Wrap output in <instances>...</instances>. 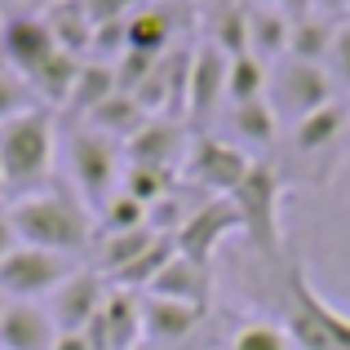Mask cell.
Listing matches in <instances>:
<instances>
[{
    "label": "cell",
    "instance_id": "20",
    "mask_svg": "<svg viewBox=\"0 0 350 350\" xmlns=\"http://www.w3.org/2000/svg\"><path fill=\"white\" fill-rule=\"evenodd\" d=\"M146 120H151V116H146V107L137 103L133 94H120V89H116V94L107 98L103 107H94V111L85 116V124L98 129V133H107V137H116V142L124 146L129 137H133L137 129L146 124Z\"/></svg>",
    "mask_w": 350,
    "mask_h": 350
},
{
    "label": "cell",
    "instance_id": "21",
    "mask_svg": "<svg viewBox=\"0 0 350 350\" xmlns=\"http://www.w3.org/2000/svg\"><path fill=\"white\" fill-rule=\"evenodd\" d=\"M155 239H160L155 226H137V231H120V235H98V266H94V271L116 280V275L129 271V266H133Z\"/></svg>",
    "mask_w": 350,
    "mask_h": 350
},
{
    "label": "cell",
    "instance_id": "6",
    "mask_svg": "<svg viewBox=\"0 0 350 350\" xmlns=\"http://www.w3.org/2000/svg\"><path fill=\"white\" fill-rule=\"evenodd\" d=\"M235 231H244V217H239L235 200L231 196H213V200H204L200 208L187 213V222L178 226L173 244H178V253H187V257H196V262L208 266L213 253H217V244L231 239Z\"/></svg>",
    "mask_w": 350,
    "mask_h": 350
},
{
    "label": "cell",
    "instance_id": "28",
    "mask_svg": "<svg viewBox=\"0 0 350 350\" xmlns=\"http://www.w3.org/2000/svg\"><path fill=\"white\" fill-rule=\"evenodd\" d=\"M120 182H124L120 191H129L137 204L155 208V204H160V200L173 191V169H155V164H129Z\"/></svg>",
    "mask_w": 350,
    "mask_h": 350
},
{
    "label": "cell",
    "instance_id": "27",
    "mask_svg": "<svg viewBox=\"0 0 350 350\" xmlns=\"http://www.w3.org/2000/svg\"><path fill=\"white\" fill-rule=\"evenodd\" d=\"M271 76H266V62L244 53V58H231V71H226V98L239 107V103H257L266 94Z\"/></svg>",
    "mask_w": 350,
    "mask_h": 350
},
{
    "label": "cell",
    "instance_id": "16",
    "mask_svg": "<svg viewBox=\"0 0 350 350\" xmlns=\"http://www.w3.org/2000/svg\"><path fill=\"white\" fill-rule=\"evenodd\" d=\"M103 328H107V350L142 346V297L133 288H111L103 301Z\"/></svg>",
    "mask_w": 350,
    "mask_h": 350
},
{
    "label": "cell",
    "instance_id": "30",
    "mask_svg": "<svg viewBox=\"0 0 350 350\" xmlns=\"http://www.w3.org/2000/svg\"><path fill=\"white\" fill-rule=\"evenodd\" d=\"M173 253H178L173 235H160V239H155V244L146 248L142 257H137L133 266H129V271H120V275H116V284H120V288H146V284H151L155 275L164 271V262H169Z\"/></svg>",
    "mask_w": 350,
    "mask_h": 350
},
{
    "label": "cell",
    "instance_id": "22",
    "mask_svg": "<svg viewBox=\"0 0 350 350\" xmlns=\"http://www.w3.org/2000/svg\"><path fill=\"white\" fill-rule=\"evenodd\" d=\"M80 62H85V58L58 49L40 71H31V76H27V85L36 89V98H40L44 107H53V111H58V107H67V98H71V85H76V76H80Z\"/></svg>",
    "mask_w": 350,
    "mask_h": 350
},
{
    "label": "cell",
    "instance_id": "24",
    "mask_svg": "<svg viewBox=\"0 0 350 350\" xmlns=\"http://www.w3.org/2000/svg\"><path fill=\"white\" fill-rule=\"evenodd\" d=\"M346 124H350V103H324L319 111H310V116H301L297 120V146L301 151H319V146H328V142H337V137L346 133Z\"/></svg>",
    "mask_w": 350,
    "mask_h": 350
},
{
    "label": "cell",
    "instance_id": "10",
    "mask_svg": "<svg viewBox=\"0 0 350 350\" xmlns=\"http://www.w3.org/2000/svg\"><path fill=\"white\" fill-rule=\"evenodd\" d=\"M107 293H111V288L103 284L98 271H76L58 293H53V306H49L58 333H85V324L103 310Z\"/></svg>",
    "mask_w": 350,
    "mask_h": 350
},
{
    "label": "cell",
    "instance_id": "35",
    "mask_svg": "<svg viewBox=\"0 0 350 350\" xmlns=\"http://www.w3.org/2000/svg\"><path fill=\"white\" fill-rule=\"evenodd\" d=\"M328 76H333V85H342L350 89V23L346 27H337V36H333V49H328Z\"/></svg>",
    "mask_w": 350,
    "mask_h": 350
},
{
    "label": "cell",
    "instance_id": "31",
    "mask_svg": "<svg viewBox=\"0 0 350 350\" xmlns=\"http://www.w3.org/2000/svg\"><path fill=\"white\" fill-rule=\"evenodd\" d=\"M213 44L226 53V58H244V53H248V5H231V9L217 14Z\"/></svg>",
    "mask_w": 350,
    "mask_h": 350
},
{
    "label": "cell",
    "instance_id": "18",
    "mask_svg": "<svg viewBox=\"0 0 350 350\" xmlns=\"http://www.w3.org/2000/svg\"><path fill=\"white\" fill-rule=\"evenodd\" d=\"M40 18L49 23L62 53H76V58L89 53V44H94V18H89V9L80 0H49Z\"/></svg>",
    "mask_w": 350,
    "mask_h": 350
},
{
    "label": "cell",
    "instance_id": "29",
    "mask_svg": "<svg viewBox=\"0 0 350 350\" xmlns=\"http://www.w3.org/2000/svg\"><path fill=\"white\" fill-rule=\"evenodd\" d=\"M231 124H235V133L244 137V142L271 146L280 120H275V107H266V98H257V103H239L235 107V111H231Z\"/></svg>",
    "mask_w": 350,
    "mask_h": 350
},
{
    "label": "cell",
    "instance_id": "5",
    "mask_svg": "<svg viewBox=\"0 0 350 350\" xmlns=\"http://www.w3.org/2000/svg\"><path fill=\"white\" fill-rule=\"evenodd\" d=\"M239 217H244V235L253 239L262 253H280V204H284V173L271 164H253L248 178L231 191Z\"/></svg>",
    "mask_w": 350,
    "mask_h": 350
},
{
    "label": "cell",
    "instance_id": "25",
    "mask_svg": "<svg viewBox=\"0 0 350 350\" xmlns=\"http://www.w3.org/2000/svg\"><path fill=\"white\" fill-rule=\"evenodd\" d=\"M333 36H337V27L328 23L324 14L297 18V23H293V40H288V53H293L297 62H319V67H324L328 49H333Z\"/></svg>",
    "mask_w": 350,
    "mask_h": 350
},
{
    "label": "cell",
    "instance_id": "17",
    "mask_svg": "<svg viewBox=\"0 0 350 350\" xmlns=\"http://www.w3.org/2000/svg\"><path fill=\"white\" fill-rule=\"evenodd\" d=\"M288 40H293V18L284 14L280 5H248V53L253 58H280L288 53Z\"/></svg>",
    "mask_w": 350,
    "mask_h": 350
},
{
    "label": "cell",
    "instance_id": "7",
    "mask_svg": "<svg viewBox=\"0 0 350 350\" xmlns=\"http://www.w3.org/2000/svg\"><path fill=\"white\" fill-rule=\"evenodd\" d=\"M187 178L196 182V187L213 191V196H231L239 182L248 178V169H253V160H248L239 146L222 142V137H200V142L187 146Z\"/></svg>",
    "mask_w": 350,
    "mask_h": 350
},
{
    "label": "cell",
    "instance_id": "1",
    "mask_svg": "<svg viewBox=\"0 0 350 350\" xmlns=\"http://www.w3.org/2000/svg\"><path fill=\"white\" fill-rule=\"evenodd\" d=\"M9 217H14L18 239L31 244V248L80 257L94 244L89 208L80 204V196H71V191H62V187H44V191H31V196L14 200V204H9Z\"/></svg>",
    "mask_w": 350,
    "mask_h": 350
},
{
    "label": "cell",
    "instance_id": "23",
    "mask_svg": "<svg viewBox=\"0 0 350 350\" xmlns=\"http://www.w3.org/2000/svg\"><path fill=\"white\" fill-rule=\"evenodd\" d=\"M111 94H116V67H111V62H98V58L80 62V76H76V85H71V98H67V116L85 120L94 107H103Z\"/></svg>",
    "mask_w": 350,
    "mask_h": 350
},
{
    "label": "cell",
    "instance_id": "8",
    "mask_svg": "<svg viewBox=\"0 0 350 350\" xmlns=\"http://www.w3.org/2000/svg\"><path fill=\"white\" fill-rule=\"evenodd\" d=\"M58 53V40H53L49 23L40 14H14L0 23V58L5 67H14L18 76H31L44 62Z\"/></svg>",
    "mask_w": 350,
    "mask_h": 350
},
{
    "label": "cell",
    "instance_id": "38",
    "mask_svg": "<svg viewBox=\"0 0 350 350\" xmlns=\"http://www.w3.org/2000/svg\"><path fill=\"white\" fill-rule=\"evenodd\" d=\"M310 5H315V9H319V14H324V18H328V14H337V9H346V5H350V0H310Z\"/></svg>",
    "mask_w": 350,
    "mask_h": 350
},
{
    "label": "cell",
    "instance_id": "19",
    "mask_svg": "<svg viewBox=\"0 0 350 350\" xmlns=\"http://www.w3.org/2000/svg\"><path fill=\"white\" fill-rule=\"evenodd\" d=\"M173 31H178V23H173V9H164V5H146L129 14V49H137V53L164 58L173 49Z\"/></svg>",
    "mask_w": 350,
    "mask_h": 350
},
{
    "label": "cell",
    "instance_id": "2",
    "mask_svg": "<svg viewBox=\"0 0 350 350\" xmlns=\"http://www.w3.org/2000/svg\"><path fill=\"white\" fill-rule=\"evenodd\" d=\"M58 151V111L31 107L0 124V173H5V196L23 200L31 191H44Z\"/></svg>",
    "mask_w": 350,
    "mask_h": 350
},
{
    "label": "cell",
    "instance_id": "32",
    "mask_svg": "<svg viewBox=\"0 0 350 350\" xmlns=\"http://www.w3.org/2000/svg\"><path fill=\"white\" fill-rule=\"evenodd\" d=\"M31 107H44L40 98H36V89L27 85V76H18V71L0 67V124L23 111H31Z\"/></svg>",
    "mask_w": 350,
    "mask_h": 350
},
{
    "label": "cell",
    "instance_id": "41",
    "mask_svg": "<svg viewBox=\"0 0 350 350\" xmlns=\"http://www.w3.org/2000/svg\"><path fill=\"white\" fill-rule=\"evenodd\" d=\"M0 200H5V173H0Z\"/></svg>",
    "mask_w": 350,
    "mask_h": 350
},
{
    "label": "cell",
    "instance_id": "12",
    "mask_svg": "<svg viewBox=\"0 0 350 350\" xmlns=\"http://www.w3.org/2000/svg\"><path fill=\"white\" fill-rule=\"evenodd\" d=\"M146 293H151V297H169V301H187V306L208 310L213 275H208L204 262H196V257H187V253H173L169 262H164V271L146 284Z\"/></svg>",
    "mask_w": 350,
    "mask_h": 350
},
{
    "label": "cell",
    "instance_id": "26",
    "mask_svg": "<svg viewBox=\"0 0 350 350\" xmlns=\"http://www.w3.org/2000/svg\"><path fill=\"white\" fill-rule=\"evenodd\" d=\"M137 226H151V208L137 204L129 191H116L98 208V235H120V231H137Z\"/></svg>",
    "mask_w": 350,
    "mask_h": 350
},
{
    "label": "cell",
    "instance_id": "33",
    "mask_svg": "<svg viewBox=\"0 0 350 350\" xmlns=\"http://www.w3.org/2000/svg\"><path fill=\"white\" fill-rule=\"evenodd\" d=\"M231 350H297V346H293L288 328H280V324H248L235 333Z\"/></svg>",
    "mask_w": 350,
    "mask_h": 350
},
{
    "label": "cell",
    "instance_id": "3",
    "mask_svg": "<svg viewBox=\"0 0 350 350\" xmlns=\"http://www.w3.org/2000/svg\"><path fill=\"white\" fill-rule=\"evenodd\" d=\"M67 160H71V182H76L80 204L89 213H98L116 196V182L124 178L120 173V142L98 133V129H89V124H80L67 137Z\"/></svg>",
    "mask_w": 350,
    "mask_h": 350
},
{
    "label": "cell",
    "instance_id": "40",
    "mask_svg": "<svg viewBox=\"0 0 350 350\" xmlns=\"http://www.w3.org/2000/svg\"><path fill=\"white\" fill-rule=\"evenodd\" d=\"M5 306H9V297H5V293H0V315H5Z\"/></svg>",
    "mask_w": 350,
    "mask_h": 350
},
{
    "label": "cell",
    "instance_id": "37",
    "mask_svg": "<svg viewBox=\"0 0 350 350\" xmlns=\"http://www.w3.org/2000/svg\"><path fill=\"white\" fill-rule=\"evenodd\" d=\"M53 350H94V346H89V337H85V333H58Z\"/></svg>",
    "mask_w": 350,
    "mask_h": 350
},
{
    "label": "cell",
    "instance_id": "9",
    "mask_svg": "<svg viewBox=\"0 0 350 350\" xmlns=\"http://www.w3.org/2000/svg\"><path fill=\"white\" fill-rule=\"evenodd\" d=\"M275 94H280V103L301 120V116L319 111L324 103H333L337 85H333V76H328V67H319V62H297V58H288V62L280 67Z\"/></svg>",
    "mask_w": 350,
    "mask_h": 350
},
{
    "label": "cell",
    "instance_id": "11",
    "mask_svg": "<svg viewBox=\"0 0 350 350\" xmlns=\"http://www.w3.org/2000/svg\"><path fill=\"white\" fill-rule=\"evenodd\" d=\"M226 71H231V58L213 40L191 53V85H187V116L191 120H204L217 111V103L226 98Z\"/></svg>",
    "mask_w": 350,
    "mask_h": 350
},
{
    "label": "cell",
    "instance_id": "43",
    "mask_svg": "<svg viewBox=\"0 0 350 350\" xmlns=\"http://www.w3.org/2000/svg\"><path fill=\"white\" fill-rule=\"evenodd\" d=\"M133 350H155V346H133Z\"/></svg>",
    "mask_w": 350,
    "mask_h": 350
},
{
    "label": "cell",
    "instance_id": "44",
    "mask_svg": "<svg viewBox=\"0 0 350 350\" xmlns=\"http://www.w3.org/2000/svg\"><path fill=\"white\" fill-rule=\"evenodd\" d=\"M346 9H350V5H346Z\"/></svg>",
    "mask_w": 350,
    "mask_h": 350
},
{
    "label": "cell",
    "instance_id": "39",
    "mask_svg": "<svg viewBox=\"0 0 350 350\" xmlns=\"http://www.w3.org/2000/svg\"><path fill=\"white\" fill-rule=\"evenodd\" d=\"M262 5H280L288 14V9H310V0H262Z\"/></svg>",
    "mask_w": 350,
    "mask_h": 350
},
{
    "label": "cell",
    "instance_id": "36",
    "mask_svg": "<svg viewBox=\"0 0 350 350\" xmlns=\"http://www.w3.org/2000/svg\"><path fill=\"white\" fill-rule=\"evenodd\" d=\"M18 244H23V239H18V231H14V217H9V208H0V262H5Z\"/></svg>",
    "mask_w": 350,
    "mask_h": 350
},
{
    "label": "cell",
    "instance_id": "4",
    "mask_svg": "<svg viewBox=\"0 0 350 350\" xmlns=\"http://www.w3.org/2000/svg\"><path fill=\"white\" fill-rule=\"evenodd\" d=\"M76 271H80L76 257H67V253L18 244L14 253L0 262V293H5L9 301H40V297H53Z\"/></svg>",
    "mask_w": 350,
    "mask_h": 350
},
{
    "label": "cell",
    "instance_id": "42",
    "mask_svg": "<svg viewBox=\"0 0 350 350\" xmlns=\"http://www.w3.org/2000/svg\"><path fill=\"white\" fill-rule=\"evenodd\" d=\"M5 5H31V0H5Z\"/></svg>",
    "mask_w": 350,
    "mask_h": 350
},
{
    "label": "cell",
    "instance_id": "15",
    "mask_svg": "<svg viewBox=\"0 0 350 350\" xmlns=\"http://www.w3.org/2000/svg\"><path fill=\"white\" fill-rule=\"evenodd\" d=\"M182 120L178 116H151L133 137L124 142L129 164H155V169H173L182 155Z\"/></svg>",
    "mask_w": 350,
    "mask_h": 350
},
{
    "label": "cell",
    "instance_id": "13",
    "mask_svg": "<svg viewBox=\"0 0 350 350\" xmlns=\"http://www.w3.org/2000/svg\"><path fill=\"white\" fill-rule=\"evenodd\" d=\"M58 324L40 301H9L0 315V350H53Z\"/></svg>",
    "mask_w": 350,
    "mask_h": 350
},
{
    "label": "cell",
    "instance_id": "34",
    "mask_svg": "<svg viewBox=\"0 0 350 350\" xmlns=\"http://www.w3.org/2000/svg\"><path fill=\"white\" fill-rule=\"evenodd\" d=\"M155 62H160V58H151V53L124 49V53L111 62V67H116V89H120V94H137V89H142V80L155 71Z\"/></svg>",
    "mask_w": 350,
    "mask_h": 350
},
{
    "label": "cell",
    "instance_id": "14",
    "mask_svg": "<svg viewBox=\"0 0 350 350\" xmlns=\"http://www.w3.org/2000/svg\"><path fill=\"white\" fill-rule=\"evenodd\" d=\"M204 310L200 306H187V301H169V297H142V337L151 346H178L187 342L191 333L200 328Z\"/></svg>",
    "mask_w": 350,
    "mask_h": 350
}]
</instances>
